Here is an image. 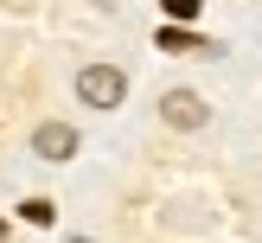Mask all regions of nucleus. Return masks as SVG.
Returning <instances> with one entry per match:
<instances>
[{"label":"nucleus","instance_id":"nucleus-1","mask_svg":"<svg viewBox=\"0 0 262 243\" xmlns=\"http://www.w3.org/2000/svg\"><path fill=\"white\" fill-rule=\"evenodd\" d=\"M77 96H83L90 109H122L128 77L115 71V64H83V71H77Z\"/></svg>","mask_w":262,"mask_h":243},{"label":"nucleus","instance_id":"nucleus-2","mask_svg":"<svg viewBox=\"0 0 262 243\" xmlns=\"http://www.w3.org/2000/svg\"><path fill=\"white\" fill-rule=\"evenodd\" d=\"M32 153H38V160H77V128L71 122H38L32 128Z\"/></svg>","mask_w":262,"mask_h":243},{"label":"nucleus","instance_id":"nucleus-3","mask_svg":"<svg viewBox=\"0 0 262 243\" xmlns=\"http://www.w3.org/2000/svg\"><path fill=\"white\" fill-rule=\"evenodd\" d=\"M160 115H166V128H205V122H211L205 96H192V90H166V96H160Z\"/></svg>","mask_w":262,"mask_h":243},{"label":"nucleus","instance_id":"nucleus-4","mask_svg":"<svg viewBox=\"0 0 262 243\" xmlns=\"http://www.w3.org/2000/svg\"><path fill=\"white\" fill-rule=\"evenodd\" d=\"M160 51H192V58H217V45H211V38L186 32V26H160Z\"/></svg>","mask_w":262,"mask_h":243},{"label":"nucleus","instance_id":"nucleus-5","mask_svg":"<svg viewBox=\"0 0 262 243\" xmlns=\"http://www.w3.org/2000/svg\"><path fill=\"white\" fill-rule=\"evenodd\" d=\"M19 217H26V224H38V230H45V224H51L58 211H51V198H26V205H19Z\"/></svg>","mask_w":262,"mask_h":243},{"label":"nucleus","instance_id":"nucleus-6","mask_svg":"<svg viewBox=\"0 0 262 243\" xmlns=\"http://www.w3.org/2000/svg\"><path fill=\"white\" fill-rule=\"evenodd\" d=\"M166 13L173 19H199V0H166Z\"/></svg>","mask_w":262,"mask_h":243},{"label":"nucleus","instance_id":"nucleus-7","mask_svg":"<svg viewBox=\"0 0 262 243\" xmlns=\"http://www.w3.org/2000/svg\"><path fill=\"white\" fill-rule=\"evenodd\" d=\"M0 243H13V230H7V217H0Z\"/></svg>","mask_w":262,"mask_h":243}]
</instances>
